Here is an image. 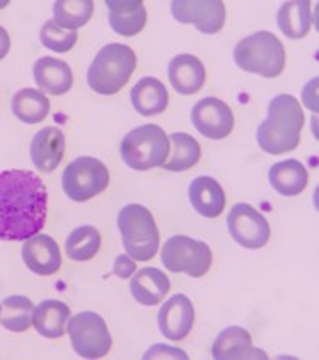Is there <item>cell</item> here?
<instances>
[{"mask_svg":"<svg viewBox=\"0 0 319 360\" xmlns=\"http://www.w3.org/2000/svg\"><path fill=\"white\" fill-rule=\"evenodd\" d=\"M171 12L178 22L195 24L203 34L219 33L226 22V6L221 0H174Z\"/></svg>","mask_w":319,"mask_h":360,"instance_id":"8fae6325","label":"cell"},{"mask_svg":"<svg viewBox=\"0 0 319 360\" xmlns=\"http://www.w3.org/2000/svg\"><path fill=\"white\" fill-rule=\"evenodd\" d=\"M34 306L24 295H11L0 301V325L14 333H24L33 323Z\"/></svg>","mask_w":319,"mask_h":360,"instance_id":"83f0119b","label":"cell"},{"mask_svg":"<svg viewBox=\"0 0 319 360\" xmlns=\"http://www.w3.org/2000/svg\"><path fill=\"white\" fill-rule=\"evenodd\" d=\"M167 139H169V146H173V150H169V159L162 164L164 169L181 173V171H188L200 161V143L191 135L179 131V134L169 135Z\"/></svg>","mask_w":319,"mask_h":360,"instance_id":"4316f807","label":"cell"},{"mask_svg":"<svg viewBox=\"0 0 319 360\" xmlns=\"http://www.w3.org/2000/svg\"><path fill=\"white\" fill-rule=\"evenodd\" d=\"M93 0H58L53 6V21L63 30L75 31L93 18Z\"/></svg>","mask_w":319,"mask_h":360,"instance_id":"f1b7e54d","label":"cell"},{"mask_svg":"<svg viewBox=\"0 0 319 360\" xmlns=\"http://www.w3.org/2000/svg\"><path fill=\"white\" fill-rule=\"evenodd\" d=\"M304 111L292 94H280L268 105V118L258 128L256 140L266 154L292 152L301 142Z\"/></svg>","mask_w":319,"mask_h":360,"instance_id":"7a4b0ae2","label":"cell"},{"mask_svg":"<svg viewBox=\"0 0 319 360\" xmlns=\"http://www.w3.org/2000/svg\"><path fill=\"white\" fill-rule=\"evenodd\" d=\"M41 43L48 50H53L57 53H67L77 43V31L63 30L53 19L43 24L41 33H39Z\"/></svg>","mask_w":319,"mask_h":360,"instance_id":"4dcf8cb0","label":"cell"},{"mask_svg":"<svg viewBox=\"0 0 319 360\" xmlns=\"http://www.w3.org/2000/svg\"><path fill=\"white\" fill-rule=\"evenodd\" d=\"M167 75H169V82L174 91L183 96L198 93L207 79L205 65L202 63V60L190 53L178 55L171 60L169 67H167Z\"/></svg>","mask_w":319,"mask_h":360,"instance_id":"2e32d148","label":"cell"},{"mask_svg":"<svg viewBox=\"0 0 319 360\" xmlns=\"http://www.w3.org/2000/svg\"><path fill=\"white\" fill-rule=\"evenodd\" d=\"M130 99L137 113H141L142 117H155L164 113L169 103V94L159 79L143 77L131 87Z\"/></svg>","mask_w":319,"mask_h":360,"instance_id":"603a6c76","label":"cell"},{"mask_svg":"<svg viewBox=\"0 0 319 360\" xmlns=\"http://www.w3.org/2000/svg\"><path fill=\"white\" fill-rule=\"evenodd\" d=\"M72 347L84 359H103L110 354L113 340L105 319L93 311H84L69 319Z\"/></svg>","mask_w":319,"mask_h":360,"instance_id":"9c48e42d","label":"cell"},{"mask_svg":"<svg viewBox=\"0 0 319 360\" xmlns=\"http://www.w3.org/2000/svg\"><path fill=\"white\" fill-rule=\"evenodd\" d=\"M48 190L33 171L0 173V239L26 241L45 227Z\"/></svg>","mask_w":319,"mask_h":360,"instance_id":"6da1fadb","label":"cell"},{"mask_svg":"<svg viewBox=\"0 0 319 360\" xmlns=\"http://www.w3.org/2000/svg\"><path fill=\"white\" fill-rule=\"evenodd\" d=\"M277 24L287 38L301 39L309 33L313 24L311 2H285L277 12Z\"/></svg>","mask_w":319,"mask_h":360,"instance_id":"d4e9b609","label":"cell"},{"mask_svg":"<svg viewBox=\"0 0 319 360\" xmlns=\"http://www.w3.org/2000/svg\"><path fill=\"white\" fill-rule=\"evenodd\" d=\"M9 50H11L9 33H7V31H6V27L0 26V60L7 57Z\"/></svg>","mask_w":319,"mask_h":360,"instance_id":"836d02e7","label":"cell"},{"mask_svg":"<svg viewBox=\"0 0 319 360\" xmlns=\"http://www.w3.org/2000/svg\"><path fill=\"white\" fill-rule=\"evenodd\" d=\"M65 155V135L57 127H46L31 142V159L41 173H53Z\"/></svg>","mask_w":319,"mask_h":360,"instance_id":"9a60e30c","label":"cell"},{"mask_svg":"<svg viewBox=\"0 0 319 360\" xmlns=\"http://www.w3.org/2000/svg\"><path fill=\"white\" fill-rule=\"evenodd\" d=\"M34 81L48 94L62 96L69 93L72 84H74V75L69 63L63 60L43 57L36 60L33 67Z\"/></svg>","mask_w":319,"mask_h":360,"instance_id":"ffe728a7","label":"cell"},{"mask_svg":"<svg viewBox=\"0 0 319 360\" xmlns=\"http://www.w3.org/2000/svg\"><path fill=\"white\" fill-rule=\"evenodd\" d=\"M99 248H101V234L93 226L77 227L65 241L67 256L74 262H87L94 258Z\"/></svg>","mask_w":319,"mask_h":360,"instance_id":"f546056e","label":"cell"},{"mask_svg":"<svg viewBox=\"0 0 319 360\" xmlns=\"http://www.w3.org/2000/svg\"><path fill=\"white\" fill-rule=\"evenodd\" d=\"M118 227L131 259L149 262L154 258L159 250V229L149 209L137 203L123 207L118 214Z\"/></svg>","mask_w":319,"mask_h":360,"instance_id":"5b68a950","label":"cell"},{"mask_svg":"<svg viewBox=\"0 0 319 360\" xmlns=\"http://www.w3.org/2000/svg\"><path fill=\"white\" fill-rule=\"evenodd\" d=\"M191 123L203 137L222 140L233 131L234 113L222 99L203 98L191 110Z\"/></svg>","mask_w":319,"mask_h":360,"instance_id":"7c38bea8","label":"cell"},{"mask_svg":"<svg viewBox=\"0 0 319 360\" xmlns=\"http://www.w3.org/2000/svg\"><path fill=\"white\" fill-rule=\"evenodd\" d=\"M22 259L31 271L41 277L57 274L62 265L58 244L51 236L46 234H36L24 241Z\"/></svg>","mask_w":319,"mask_h":360,"instance_id":"5bb4252c","label":"cell"},{"mask_svg":"<svg viewBox=\"0 0 319 360\" xmlns=\"http://www.w3.org/2000/svg\"><path fill=\"white\" fill-rule=\"evenodd\" d=\"M110 185V171L99 159L77 158L65 167L62 186L65 195L74 202H87L101 195Z\"/></svg>","mask_w":319,"mask_h":360,"instance_id":"ba28073f","label":"cell"},{"mask_svg":"<svg viewBox=\"0 0 319 360\" xmlns=\"http://www.w3.org/2000/svg\"><path fill=\"white\" fill-rule=\"evenodd\" d=\"M270 185L282 197H297L306 190L309 181L308 169L297 159H287L270 167Z\"/></svg>","mask_w":319,"mask_h":360,"instance_id":"7402d4cb","label":"cell"},{"mask_svg":"<svg viewBox=\"0 0 319 360\" xmlns=\"http://www.w3.org/2000/svg\"><path fill=\"white\" fill-rule=\"evenodd\" d=\"M12 113L27 125H36L50 113V101L41 91L26 87L18 91L12 98Z\"/></svg>","mask_w":319,"mask_h":360,"instance_id":"484cf974","label":"cell"},{"mask_svg":"<svg viewBox=\"0 0 319 360\" xmlns=\"http://www.w3.org/2000/svg\"><path fill=\"white\" fill-rule=\"evenodd\" d=\"M161 258L167 270L186 274L191 278L203 277L212 266V251L209 244L188 236H173L167 239Z\"/></svg>","mask_w":319,"mask_h":360,"instance_id":"52a82bcc","label":"cell"},{"mask_svg":"<svg viewBox=\"0 0 319 360\" xmlns=\"http://www.w3.org/2000/svg\"><path fill=\"white\" fill-rule=\"evenodd\" d=\"M159 330L166 338L179 342L190 335L195 323V307L185 294H176L162 304L157 314Z\"/></svg>","mask_w":319,"mask_h":360,"instance_id":"4fadbf2b","label":"cell"},{"mask_svg":"<svg viewBox=\"0 0 319 360\" xmlns=\"http://www.w3.org/2000/svg\"><path fill=\"white\" fill-rule=\"evenodd\" d=\"M150 357H167V359L181 357V359H188V355H186L183 350L171 349V347L155 345L154 349H150V350L145 354V359H150Z\"/></svg>","mask_w":319,"mask_h":360,"instance_id":"d6a6232c","label":"cell"},{"mask_svg":"<svg viewBox=\"0 0 319 360\" xmlns=\"http://www.w3.org/2000/svg\"><path fill=\"white\" fill-rule=\"evenodd\" d=\"M70 307L62 301H43L33 311V325L39 335L46 338H62L67 333Z\"/></svg>","mask_w":319,"mask_h":360,"instance_id":"cb8c5ba5","label":"cell"},{"mask_svg":"<svg viewBox=\"0 0 319 360\" xmlns=\"http://www.w3.org/2000/svg\"><path fill=\"white\" fill-rule=\"evenodd\" d=\"M214 359H268L265 352L254 349L251 335L241 326H229L221 331L212 347Z\"/></svg>","mask_w":319,"mask_h":360,"instance_id":"ac0fdd59","label":"cell"},{"mask_svg":"<svg viewBox=\"0 0 319 360\" xmlns=\"http://www.w3.org/2000/svg\"><path fill=\"white\" fill-rule=\"evenodd\" d=\"M188 195L193 209L203 217H219L226 207L224 188L217 179L210 178V176H198L197 179H193Z\"/></svg>","mask_w":319,"mask_h":360,"instance_id":"d6986e66","label":"cell"},{"mask_svg":"<svg viewBox=\"0 0 319 360\" xmlns=\"http://www.w3.org/2000/svg\"><path fill=\"white\" fill-rule=\"evenodd\" d=\"M169 278L159 268H142L131 277L130 292L142 306H155L164 301L169 292Z\"/></svg>","mask_w":319,"mask_h":360,"instance_id":"44dd1931","label":"cell"},{"mask_svg":"<svg viewBox=\"0 0 319 360\" xmlns=\"http://www.w3.org/2000/svg\"><path fill=\"white\" fill-rule=\"evenodd\" d=\"M227 227L236 241L246 250H260L270 241V224L248 203H236L227 215Z\"/></svg>","mask_w":319,"mask_h":360,"instance_id":"30bf717a","label":"cell"},{"mask_svg":"<svg viewBox=\"0 0 319 360\" xmlns=\"http://www.w3.org/2000/svg\"><path fill=\"white\" fill-rule=\"evenodd\" d=\"M137 69V55L122 43L106 45L99 50L87 70V84L98 94H117L130 81Z\"/></svg>","mask_w":319,"mask_h":360,"instance_id":"3957f363","label":"cell"},{"mask_svg":"<svg viewBox=\"0 0 319 360\" xmlns=\"http://www.w3.org/2000/svg\"><path fill=\"white\" fill-rule=\"evenodd\" d=\"M137 265L134 263V259L126 255H119L113 263V274L119 278H129L135 274Z\"/></svg>","mask_w":319,"mask_h":360,"instance_id":"1f68e13d","label":"cell"},{"mask_svg":"<svg viewBox=\"0 0 319 360\" xmlns=\"http://www.w3.org/2000/svg\"><path fill=\"white\" fill-rule=\"evenodd\" d=\"M169 139L161 127L142 125L129 131L122 140V159L135 171L159 167L169 155Z\"/></svg>","mask_w":319,"mask_h":360,"instance_id":"8992f818","label":"cell"},{"mask_svg":"<svg viewBox=\"0 0 319 360\" xmlns=\"http://www.w3.org/2000/svg\"><path fill=\"white\" fill-rule=\"evenodd\" d=\"M234 62L239 69L261 77H278L285 69V48L270 31L246 36L234 48Z\"/></svg>","mask_w":319,"mask_h":360,"instance_id":"277c9868","label":"cell"},{"mask_svg":"<svg viewBox=\"0 0 319 360\" xmlns=\"http://www.w3.org/2000/svg\"><path fill=\"white\" fill-rule=\"evenodd\" d=\"M110 26L119 36H137L147 22L142 0H108Z\"/></svg>","mask_w":319,"mask_h":360,"instance_id":"e0dca14e","label":"cell"}]
</instances>
